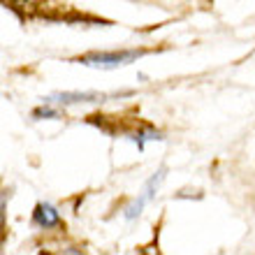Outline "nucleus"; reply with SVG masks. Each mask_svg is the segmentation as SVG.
I'll list each match as a JSON object with an SVG mask.
<instances>
[{"instance_id": "obj_1", "label": "nucleus", "mask_w": 255, "mask_h": 255, "mask_svg": "<svg viewBox=\"0 0 255 255\" xmlns=\"http://www.w3.org/2000/svg\"><path fill=\"white\" fill-rule=\"evenodd\" d=\"M141 51H102V54H88L81 56L79 63L88 67H100V70H114V67H123L128 63L137 61Z\"/></svg>"}, {"instance_id": "obj_2", "label": "nucleus", "mask_w": 255, "mask_h": 255, "mask_svg": "<svg viewBox=\"0 0 255 255\" xmlns=\"http://www.w3.org/2000/svg\"><path fill=\"white\" fill-rule=\"evenodd\" d=\"M165 179V169H160V172H155L151 179H148V183L144 186V193L139 195V200L134 202L132 207L128 209V214H126V218L128 221H132V218H137V216L141 214V209L146 207L148 202H151V197L155 195V190H158V186H160V181Z\"/></svg>"}, {"instance_id": "obj_3", "label": "nucleus", "mask_w": 255, "mask_h": 255, "mask_svg": "<svg viewBox=\"0 0 255 255\" xmlns=\"http://www.w3.org/2000/svg\"><path fill=\"white\" fill-rule=\"evenodd\" d=\"M105 95L100 93H58V95H51L47 98V105H77V102H95V100H102Z\"/></svg>"}, {"instance_id": "obj_4", "label": "nucleus", "mask_w": 255, "mask_h": 255, "mask_svg": "<svg viewBox=\"0 0 255 255\" xmlns=\"http://www.w3.org/2000/svg\"><path fill=\"white\" fill-rule=\"evenodd\" d=\"M35 223L40 228H56L61 223V216H58V211L51 204H37V209H35Z\"/></svg>"}, {"instance_id": "obj_5", "label": "nucleus", "mask_w": 255, "mask_h": 255, "mask_svg": "<svg viewBox=\"0 0 255 255\" xmlns=\"http://www.w3.org/2000/svg\"><path fill=\"white\" fill-rule=\"evenodd\" d=\"M35 116H47V119H56V116H58V112H56V109H51V107H42V109H37V112H35Z\"/></svg>"}]
</instances>
